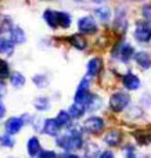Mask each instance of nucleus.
Returning a JSON list of instances; mask_svg holds the SVG:
<instances>
[{
    "label": "nucleus",
    "mask_w": 151,
    "mask_h": 158,
    "mask_svg": "<svg viewBox=\"0 0 151 158\" xmlns=\"http://www.w3.org/2000/svg\"><path fill=\"white\" fill-rule=\"evenodd\" d=\"M101 104H103V101H101V98L99 97V96H96V94H90V97H89V100L86 101V108L89 110V111H96V110H99L100 107H101Z\"/></svg>",
    "instance_id": "obj_19"
},
{
    "label": "nucleus",
    "mask_w": 151,
    "mask_h": 158,
    "mask_svg": "<svg viewBox=\"0 0 151 158\" xmlns=\"http://www.w3.org/2000/svg\"><path fill=\"white\" fill-rule=\"evenodd\" d=\"M13 29H14L13 28V21H11L10 17L0 14V33L11 32Z\"/></svg>",
    "instance_id": "obj_20"
},
{
    "label": "nucleus",
    "mask_w": 151,
    "mask_h": 158,
    "mask_svg": "<svg viewBox=\"0 0 151 158\" xmlns=\"http://www.w3.org/2000/svg\"><path fill=\"white\" fill-rule=\"evenodd\" d=\"M83 128H85L86 132H89L92 135H99L104 129V121L100 117H90L85 121Z\"/></svg>",
    "instance_id": "obj_4"
},
{
    "label": "nucleus",
    "mask_w": 151,
    "mask_h": 158,
    "mask_svg": "<svg viewBox=\"0 0 151 158\" xmlns=\"http://www.w3.org/2000/svg\"><path fill=\"white\" fill-rule=\"evenodd\" d=\"M33 106H35V108L39 110V111H46V110L50 108L49 98H46V97H39V98H36L35 103H33Z\"/></svg>",
    "instance_id": "obj_26"
},
{
    "label": "nucleus",
    "mask_w": 151,
    "mask_h": 158,
    "mask_svg": "<svg viewBox=\"0 0 151 158\" xmlns=\"http://www.w3.org/2000/svg\"><path fill=\"white\" fill-rule=\"evenodd\" d=\"M14 50V43L8 39H0V54L10 56Z\"/></svg>",
    "instance_id": "obj_21"
},
{
    "label": "nucleus",
    "mask_w": 151,
    "mask_h": 158,
    "mask_svg": "<svg viewBox=\"0 0 151 158\" xmlns=\"http://www.w3.org/2000/svg\"><path fill=\"white\" fill-rule=\"evenodd\" d=\"M133 136H135L136 142L141 146H147L151 143V133L149 131H136Z\"/></svg>",
    "instance_id": "obj_16"
},
{
    "label": "nucleus",
    "mask_w": 151,
    "mask_h": 158,
    "mask_svg": "<svg viewBox=\"0 0 151 158\" xmlns=\"http://www.w3.org/2000/svg\"><path fill=\"white\" fill-rule=\"evenodd\" d=\"M22 125H24V119L22 118L13 117L10 119H7V122H6V131H7L8 135H15L21 131Z\"/></svg>",
    "instance_id": "obj_7"
},
{
    "label": "nucleus",
    "mask_w": 151,
    "mask_h": 158,
    "mask_svg": "<svg viewBox=\"0 0 151 158\" xmlns=\"http://www.w3.org/2000/svg\"><path fill=\"white\" fill-rule=\"evenodd\" d=\"M4 93H6V86H4V83H3V82H0V97H3V96H4Z\"/></svg>",
    "instance_id": "obj_36"
},
{
    "label": "nucleus",
    "mask_w": 151,
    "mask_h": 158,
    "mask_svg": "<svg viewBox=\"0 0 151 158\" xmlns=\"http://www.w3.org/2000/svg\"><path fill=\"white\" fill-rule=\"evenodd\" d=\"M42 151H40V143H39L38 137H31L28 140V154L31 157H36L39 156Z\"/></svg>",
    "instance_id": "obj_15"
},
{
    "label": "nucleus",
    "mask_w": 151,
    "mask_h": 158,
    "mask_svg": "<svg viewBox=\"0 0 151 158\" xmlns=\"http://www.w3.org/2000/svg\"><path fill=\"white\" fill-rule=\"evenodd\" d=\"M33 82H35L39 87L47 86V79H46L44 75H36V77H33Z\"/></svg>",
    "instance_id": "obj_30"
},
{
    "label": "nucleus",
    "mask_w": 151,
    "mask_h": 158,
    "mask_svg": "<svg viewBox=\"0 0 151 158\" xmlns=\"http://www.w3.org/2000/svg\"><path fill=\"white\" fill-rule=\"evenodd\" d=\"M125 158H136V154H135L133 147H128L126 148V151H125Z\"/></svg>",
    "instance_id": "obj_33"
},
{
    "label": "nucleus",
    "mask_w": 151,
    "mask_h": 158,
    "mask_svg": "<svg viewBox=\"0 0 151 158\" xmlns=\"http://www.w3.org/2000/svg\"><path fill=\"white\" fill-rule=\"evenodd\" d=\"M55 121L58 122V125H60L61 128H63V126H68L69 122H71V115L67 111H60L57 118H55Z\"/></svg>",
    "instance_id": "obj_25"
},
{
    "label": "nucleus",
    "mask_w": 151,
    "mask_h": 158,
    "mask_svg": "<svg viewBox=\"0 0 151 158\" xmlns=\"http://www.w3.org/2000/svg\"><path fill=\"white\" fill-rule=\"evenodd\" d=\"M99 158H115V157H114V154L111 151H104V153L100 154Z\"/></svg>",
    "instance_id": "obj_34"
},
{
    "label": "nucleus",
    "mask_w": 151,
    "mask_h": 158,
    "mask_svg": "<svg viewBox=\"0 0 151 158\" xmlns=\"http://www.w3.org/2000/svg\"><path fill=\"white\" fill-rule=\"evenodd\" d=\"M10 81H11V85H13L14 87H21V86H24V83H25L24 75L19 74V72H14V74L11 75Z\"/></svg>",
    "instance_id": "obj_27"
},
{
    "label": "nucleus",
    "mask_w": 151,
    "mask_h": 158,
    "mask_svg": "<svg viewBox=\"0 0 151 158\" xmlns=\"http://www.w3.org/2000/svg\"><path fill=\"white\" fill-rule=\"evenodd\" d=\"M43 18L44 21L47 22L50 28H57L58 27V22H57V11H53V10H46L43 13Z\"/></svg>",
    "instance_id": "obj_18"
},
{
    "label": "nucleus",
    "mask_w": 151,
    "mask_h": 158,
    "mask_svg": "<svg viewBox=\"0 0 151 158\" xmlns=\"http://www.w3.org/2000/svg\"><path fill=\"white\" fill-rule=\"evenodd\" d=\"M101 69H103L101 58L94 57V58H92V60H89V63H88V74L90 75V77H96V75H99Z\"/></svg>",
    "instance_id": "obj_10"
},
{
    "label": "nucleus",
    "mask_w": 151,
    "mask_h": 158,
    "mask_svg": "<svg viewBox=\"0 0 151 158\" xmlns=\"http://www.w3.org/2000/svg\"><path fill=\"white\" fill-rule=\"evenodd\" d=\"M130 101V97L128 93H124V92H118V93H114L110 98V107L112 111L115 112H121L124 111L125 108L128 107Z\"/></svg>",
    "instance_id": "obj_2"
},
{
    "label": "nucleus",
    "mask_w": 151,
    "mask_h": 158,
    "mask_svg": "<svg viewBox=\"0 0 151 158\" xmlns=\"http://www.w3.org/2000/svg\"><path fill=\"white\" fill-rule=\"evenodd\" d=\"M57 22L58 27L63 28V29H67L71 25V17L67 13H63V11H57Z\"/></svg>",
    "instance_id": "obj_22"
},
{
    "label": "nucleus",
    "mask_w": 151,
    "mask_h": 158,
    "mask_svg": "<svg viewBox=\"0 0 151 158\" xmlns=\"http://www.w3.org/2000/svg\"><path fill=\"white\" fill-rule=\"evenodd\" d=\"M4 114H6V107L3 106V103L0 101V118L4 117Z\"/></svg>",
    "instance_id": "obj_37"
},
{
    "label": "nucleus",
    "mask_w": 151,
    "mask_h": 158,
    "mask_svg": "<svg viewBox=\"0 0 151 158\" xmlns=\"http://www.w3.org/2000/svg\"><path fill=\"white\" fill-rule=\"evenodd\" d=\"M78 28L82 33H96L97 32V24L94 21L93 17H82V18L78 21Z\"/></svg>",
    "instance_id": "obj_6"
},
{
    "label": "nucleus",
    "mask_w": 151,
    "mask_h": 158,
    "mask_svg": "<svg viewBox=\"0 0 151 158\" xmlns=\"http://www.w3.org/2000/svg\"><path fill=\"white\" fill-rule=\"evenodd\" d=\"M10 33H11L10 40L13 43H22V42H25V33L21 28H14Z\"/></svg>",
    "instance_id": "obj_23"
},
{
    "label": "nucleus",
    "mask_w": 151,
    "mask_h": 158,
    "mask_svg": "<svg viewBox=\"0 0 151 158\" xmlns=\"http://www.w3.org/2000/svg\"><path fill=\"white\" fill-rule=\"evenodd\" d=\"M133 57H135V61L137 63V65L141 67L143 69H149L151 67V57L146 52H139Z\"/></svg>",
    "instance_id": "obj_13"
},
{
    "label": "nucleus",
    "mask_w": 151,
    "mask_h": 158,
    "mask_svg": "<svg viewBox=\"0 0 151 158\" xmlns=\"http://www.w3.org/2000/svg\"><path fill=\"white\" fill-rule=\"evenodd\" d=\"M143 15H144V18L149 21V24H151V6H144L143 7Z\"/></svg>",
    "instance_id": "obj_32"
},
{
    "label": "nucleus",
    "mask_w": 151,
    "mask_h": 158,
    "mask_svg": "<svg viewBox=\"0 0 151 158\" xmlns=\"http://www.w3.org/2000/svg\"><path fill=\"white\" fill-rule=\"evenodd\" d=\"M0 143H2L3 147H13L14 146V139L10 136V135H4V136L0 139Z\"/></svg>",
    "instance_id": "obj_29"
},
{
    "label": "nucleus",
    "mask_w": 151,
    "mask_h": 158,
    "mask_svg": "<svg viewBox=\"0 0 151 158\" xmlns=\"http://www.w3.org/2000/svg\"><path fill=\"white\" fill-rule=\"evenodd\" d=\"M121 140H122V133L118 131V129H111V131L107 132L104 136V142L107 143L108 146H111V147L118 146L119 143H121Z\"/></svg>",
    "instance_id": "obj_8"
},
{
    "label": "nucleus",
    "mask_w": 151,
    "mask_h": 158,
    "mask_svg": "<svg viewBox=\"0 0 151 158\" xmlns=\"http://www.w3.org/2000/svg\"><path fill=\"white\" fill-rule=\"evenodd\" d=\"M94 13H96V15L99 17L100 21H103V22H107L108 19H110V17H111V11H110V8L105 7V6L97 7Z\"/></svg>",
    "instance_id": "obj_24"
},
{
    "label": "nucleus",
    "mask_w": 151,
    "mask_h": 158,
    "mask_svg": "<svg viewBox=\"0 0 151 158\" xmlns=\"http://www.w3.org/2000/svg\"><path fill=\"white\" fill-rule=\"evenodd\" d=\"M10 77V68L4 60H0V79H6Z\"/></svg>",
    "instance_id": "obj_28"
},
{
    "label": "nucleus",
    "mask_w": 151,
    "mask_h": 158,
    "mask_svg": "<svg viewBox=\"0 0 151 158\" xmlns=\"http://www.w3.org/2000/svg\"><path fill=\"white\" fill-rule=\"evenodd\" d=\"M89 86H90L89 79L83 78L82 82L79 83V86H78L76 93H75V103L86 104V101L89 100V97H90V94H92V93H89Z\"/></svg>",
    "instance_id": "obj_5"
},
{
    "label": "nucleus",
    "mask_w": 151,
    "mask_h": 158,
    "mask_svg": "<svg viewBox=\"0 0 151 158\" xmlns=\"http://www.w3.org/2000/svg\"><path fill=\"white\" fill-rule=\"evenodd\" d=\"M68 40H69V43H71L72 46H74L75 49H78V50H85L86 46H88L86 39L83 38L82 35H79V33H75V35L69 36Z\"/></svg>",
    "instance_id": "obj_14"
},
{
    "label": "nucleus",
    "mask_w": 151,
    "mask_h": 158,
    "mask_svg": "<svg viewBox=\"0 0 151 158\" xmlns=\"http://www.w3.org/2000/svg\"><path fill=\"white\" fill-rule=\"evenodd\" d=\"M61 126L55 119H46L43 123V132L49 136H57Z\"/></svg>",
    "instance_id": "obj_11"
},
{
    "label": "nucleus",
    "mask_w": 151,
    "mask_h": 158,
    "mask_svg": "<svg viewBox=\"0 0 151 158\" xmlns=\"http://www.w3.org/2000/svg\"><path fill=\"white\" fill-rule=\"evenodd\" d=\"M122 82H124V86L128 90H136L140 87V79L136 77L135 74H132V72H128L124 77V79H122Z\"/></svg>",
    "instance_id": "obj_9"
},
{
    "label": "nucleus",
    "mask_w": 151,
    "mask_h": 158,
    "mask_svg": "<svg viewBox=\"0 0 151 158\" xmlns=\"http://www.w3.org/2000/svg\"><path fill=\"white\" fill-rule=\"evenodd\" d=\"M60 158H79V157L75 156V154H71V153H65V154H63V156H60Z\"/></svg>",
    "instance_id": "obj_35"
},
{
    "label": "nucleus",
    "mask_w": 151,
    "mask_h": 158,
    "mask_svg": "<svg viewBox=\"0 0 151 158\" xmlns=\"http://www.w3.org/2000/svg\"><path fill=\"white\" fill-rule=\"evenodd\" d=\"M82 135L79 131L76 129H71L69 132L61 135L57 139V144L61 148L67 151H72V150H78V148L82 147Z\"/></svg>",
    "instance_id": "obj_1"
},
{
    "label": "nucleus",
    "mask_w": 151,
    "mask_h": 158,
    "mask_svg": "<svg viewBox=\"0 0 151 158\" xmlns=\"http://www.w3.org/2000/svg\"><path fill=\"white\" fill-rule=\"evenodd\" d=\"M86 111V106L80 103H74L71 107H69L68 114L71 115V118H80Z\"/></svg>",
    "instance_id": "obj_17"
},
{
    "label": "nucleus",
    "mask_w": 151,
    "mask_h": 158,
    "mask_svg": "<svg viewBox=\"0 0 151 158\" xmlns=\"http://www.w3.org/2000/svg\"><path fill=\"white\" fill-rule=\"evenodd\" d=\"M135 38L141 43L151 40V25L147 21H139L135 28Z\"/></svg>",
    "instance_id": "obj_3"
},
{
    "label": "nucleus",
    "mask_w": 151,
    "mask_h": 158,
    "mask_svg": "<svg viewBox=\"0 0 151 158\" xmlns=\"http://www.w3.org/2000/svg\"><path fill=\"white\" fill-rule=\"evenodd\" d=\"M38 158H57V154L54 151H42L40 154L38 156Z\"/></svg>",
    "instance_id": "obj_31"
},
{
    "label": "nucleus",
    "mask_w": 151,
    "mask_h": 158,
    "mask_svg": "<svg viewBox=\"0 0 151 158\" xmlns=\"http://www.w3.org/2000/svg\"><path fill=\"white\" fill-rule=\"evenodd\" d=\"M114 54L118 56L122 61H129L130 57L135 56V53H133L132 46H129V44H121L119 47H116V53H114Z\"/></svg>",
    "instance_id": "obj_12"
},
{
    "label": "nucleus",
    "mask_w": 151,
    "mask_h": 158,
    "mask_svg": "<svg viewBox=\"0 0 151 158\" xmlns=\"http://www.w3.org/2000/svg\"><path fill=\"white\" fill-rule=\"evenodd\" d=\"M93 2H96V3H101V2H104V0H93Z\"/></svg>",
    "instance_id": "obj_38"
}]
</instances>
